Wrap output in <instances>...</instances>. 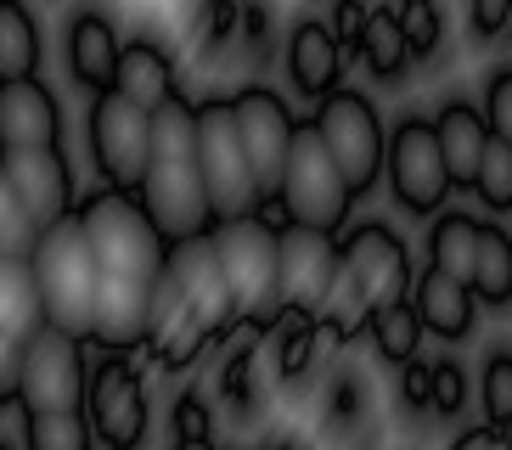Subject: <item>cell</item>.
Segmentation results:
<instances>
[{"label": "cell", "instance_id": "bcb514c9", "mask_svg": "<svg viewBox=\"0 0 512 450\" xmlns=\"http://www.w3.org/2000/svg\"><path fill=\"white\" fill-rule=\"evenodd\" d=\"M175 450H214V439H175Z\"/></svg>", "mask_w": 512, "mask_h": 450}, {"label": "cell", "instance_id": "e0dca14e", "mask_svg": "<svg viewBox=\"0 0 512 450\" xmlns=\"http://www.w3.org/2000/svg\"><path fill=\"white\" fill-rule=\"evenodd\" d=\"M344 45H338V34H332V23H321V17H299L293 23V34H287V79H293V90L299 96H310V102H327L332 90H344Z\"/></svg>", "mask_w": 512, "mask_h": 450}, {"label": "cell", "instance_id": "4dcf8cb0", "mask_svg": "<svg viewBox=\"0 0 512 450\" xmlns=\"http://www.w3.org/2000/svg\"><path fill=\"white\" fill-rule=\"evenodd\" d=\"M96 422L91 411H57V417H29V450H91Z\"/></svg>", "mask_w": 512, "mask_h": 450}, {"label": "cell", "instance_id": "b9f144b4", "mask_svg": "<svg viewBox=\"0 0 512 450\" xmlns=\"http://www.w3.org/2000/svg\"><path fill=\"white\" fill-rule=\"evenodd\" d=\"M169 428H175V439H209L214 417H209V405L197 400V394H181V400L169 405Z\"/></svg>", "mask_w": 512, "mask_h": 450}, {"label": "cell", "instance_id": "1f68e13d", "mask_svg": "<svg viewBox=\"0 0 512 450\" xmlns=\"http://www.w3.org/2000/svg\"><path fill=\"white\" fill-rule=\"evenodd\" d=\"M389 12L400 17V29L411 40V57H434L439 40H445V17H439V0H389Z\"/></svg>", "mask_w": 512, "mask_h": 450}, {"label": "cell", "instance_id": "5b68a950", "mask_svg": "<svg viewBox=\"0 0 512 450\" xmlns=\"http://www.w3.org/2000/svg\"><path fill=\"white\" fill-rule=\"evenodd\" d=\"M197 164H203V180H209V197H214V214L220 225L226 220H248V214L265 209V192H259V175L248 164V147H242V130H237V102L226 90H214L197 102Z\"/></svg>", "mask_w": 512, "mask_h": 450}, {"label": "cell", "instance_id": "f546056e", "mask_svg": "<svg viewBox=\"0 0 512 450\" xmlns=\"http://www.w3.org/2000/svg\"><path fill=\"white\" fill-rule=\"evenodd\" d=\"M479 405H484V428L507 434L512 428V349H490V355H484Z\"/></svg>", "mask_w": 512, "mask_h": 450}, {"label": "cell", "instance_id": "7dc6e473", "mask_svg": "<svg viewBox=\"0 0 512 450\" xmlns=\"http://www.w3.org/2000/svg\"><path fill=\"white\" fill-rule=\"evenodd\" d=\"M276 450H293V445H276Z\"/></svg>", "mask_w": 512, "mask_h": 450}, {"label": "cell", "instance_id": "f35d334b", "mask_svg": "<svg viewBox=\"0 0 512 450\" xmlns=\"http://www.w3.org/2000/svg\"><path fill=\"white\" fill-rule=\"evenodd\" d=\"M220 400H226L231 411H248V405H254V349H237V355L226 360V372H220Z\"/></svg>", "mask_w": 512, "mask_h": 450}, {"label": "cell", "instance_id": "d590c367", "mask_svg": "<svg viewBox=\"0 0 512 450\" xmlns=\"http://www.w3.org/2000/svg\"><path fill=\"white\" fill-rule=\"evenodd\" d=\"M479 197L484 209H512V141H490L484 152V169H479Z\"/></svg>", "mask_w": 512, "mask_h": 450}, {"label": "cell", "instance_id": "ffe728a7", "mask_svg": "<svg viewBox=\"0 0 512 450\" xmlns=\"http://www.w3.org/2000/svg\"><path fill=\"white\" fill-rule=\"evenodd\" d=\"M434 130H439V147H445V164H451V186L456 192H479V169H484V152H490V119L484 107L462 102V96H445L434 113Z\"/></svg>", "mask_w": 512, "mask_h": 450}, {"label": "cell", "instance_id": "2e32d148", "mask_svg": "<svg viewBox=\"0 0 512 450\" xmlns=\"http://www.w3.org/2000/svg\"><path fill=\"white\" fill-rule=\"evenodd\" d=\"M209 344H214V338H209V327H203L197 304L164 276V282H158V299H152L147 355L158 360L164 372H186V366H197V355H203Z\"/></svg>", "mask_w": 512, "mask_h": 450}, {"label": "cell", "instance_id": "8992f818", "mask_svg": "<svg viewBox=\"0 0 512 450\" xmlns=\"http://www.w3.org/2000/svg\"><path fill=\"white\" fill-rule=\"evenodd\" d=\"M6 394L29 405V417H57V411H85L91 400V360L85 344L68 332L46 327L17 360H6Z\"/></svg>", "mask_w": 512, "mask_h": 450}, {"label": "cell", "instance_id": "4316f807", "mask_svg": "<svg viewBox=\"0 0 512 450\" xmlns=\"http://www.w3.org/2000/svg\"><path fill=\"white\" fill-rule=\"evenodd\" d=\"M361 62H366V74L372 79H400L411 68V40H406V29H400V17L389 12V6H377V17H372V29H366V51H361Z\"/></svg>", "mask_w": 512, "mask_h": 450}, {"label": "cell", "instance_id": "ee69618b", "mask_svg": "<svg viewBox=\"0 0 512 450\" xmlns=\"http://www.w3.org/2000/svg\"><path fill=\"white\" fill-rule=\"evenodd\" d=\"M361 405H366V389H361V383H349V377H344V383L332 389V411H327V422H332V428H338V434H344L349 422L361 417Z\"/></svg>", "mask_w": 512, "mask_h": 450}, {"label": "cell", "instance_id": "e575fe53", "mask_svg": "<svg viewBox=\"0 0 512 450\" xmlns=\"http://www.w3.org/2000/svg\"><path fill=\"white\" fill-rule=\"evenodd\" d=\"M372 17H377V0H332V34H338V45H344L349 62H361Z\"/></svg>", "mask_w": 512, "mask_h": 450}, {"label": "cell", "instance_id": "603a6c76", "mask_svg": "<svg viewBox=\"0 0 512 450\" xmlns=\"http://www.w3.org/2000/svg\"><path fill=\"white\" fill-rule=\"evenodd\" d=\"M411 304H417L428 332H439V338H467L473 332V304H479V293L467 282H456V276H445V270H422Z\"/></svg>", "mask_w": 512, "mask_h": 450}, {"label": "cell", "instance_id": "7c38bea8", "mask_svg": "<svg viewBox=\"0 0 512 450\" xmlns=\"http://www.w3.org/2000/svg\"><path fill=\"white\" fill-rule=\"evenodd\" d=\"M344 276V242L316 225H282V315L321 321Z\"/></svg>", "mask_w": 512, "mask_h": 450}, {"label": "cell", "instance_id": "6da1fadb", "mask_svg": "<svg viewBox=\"0 0 512 450\" xmlns=\"http://www.w3.org/2000/svg\"><path fill=\"white\" fill-rule=\"evenodd\" d=\"M411 282H417L411 248L394 237L383 220H366L361 231L344 242V276H338V293H332L327 315H321L327 338L332 344H344V338H355L361 321L372 327L377 310L411 299Z\"/></svg>", "mask_w": 512, "mask_h": 450}, {"label": "cell", "instance_id": "8fae6325", "mask_svg": "<svg viewBox=\"0 0 512 450\" xmlns=\"http://www.w3.org/2000/svg\"><path fill=\"white\" fill-rule=\"evenodd\" d=\"M141 209L152 214V225L164 231V242H192V237H214V197L209 180H203V164L197 158H158L147 169V186H141Z\"/></svg>", "mask_w": 512, "mask_h": 450}, {"label": "cell", "instance_id": "83f0119b", "mask_svg": "<svg viewBox=\"0 0 512 450\" xmlns=\"http://www.w3.org/2000/svg\"><path fill=\"white\" fill-rule=\"evenodd\" d=\"M473 293H479L484 304H507L512 299V237H507V225H484Z\"/></svg>", "mask_w": 512, "mask_h": 450}, {"label": "cell", "instance_id": "836d02e7", "mask_svg": "<svg viewBox=\"0 0 512 450\" xmlns=\"http://www.w3.org/2000/svg\"><path fill=\"white\" fill-rule=\"evenodd\" d=\"M321 344H332L327 327H321V321H299V327L282 338V349H276V377H287V383H293V377H304Z\"/></svg>", "mask_w": 512, "mask_h": 450}, {"label": "cell", "instance_id": "484cf974", "mask_svg": "<svg viewBox=\"0 0 512 450\" xmlns=\"http://www.w3.org/2000/svg\"><path fill=\"white\" fill-rule=\"evenodd\" d=\"M192 45L203 62H220L242 45V0H192Z\"/></svg>", "mask_w": 512, "mask_h": 450}, {"label": "cell", "instance_id": "60d3db41", "mask_svg": "<svg viewBox=\"0 0 512 450\" xmlns=\"http://www.w3.org/2000/svg\"><path fill=\"white\" fill-rule=\"evenodd\" d=\"M512 23V0H467V29H473V40H501Z\"/></svg>", "mask_w": 512, "mask_h": 450}, {"label": "cell", "instance_id": "7bdbcfd3", "mask_svg": "<svg viewBox=\"0 0 512 450\" xmlns=\"http://www.w3.org/2000/svg\"><path fill=\"white\" fill-rule=\"evenodd\" d=\"M400 400H406V411H434V360L428 366L411 360L406 377H400Z\"/></svg>", "mask_w": 512, "mask_h": 450}, {"label": "cell", "instance_id": "d4e9b609", "mask_svg": "<svg viewBox=\"0 0 512 450\" xmlns=\"http://www.w3.org/2000/svg\"><path fill=\"white\" fill-rule=\"evenodd\" d=\"M40 68V29L23 0H0V79H34Z\"/></svg>", "mask_w": 512, "mask_h": 450}, {"label": "cell", "instance_id": "7a4b0ae2", "mask_svg": "<svg viewBox=\"0 0 512 450\" xmlns=\"http://www.w3.org/2000/svg\"><path fill=\"white\" fill-rule=\"evenodd\" d=\"M29 265H34V276H40V293H46V321L57 332H68V338H79V344H91L96 315H102L107 270H102V259H96L79 214L40 237Z\"/></svg>", "mask_w": 512, "mask_h": 450}, {"label": "cell", "instance_id": "8d00e7d4", "mask_svg": "<svg viewBox=\"0 0 512 450\" xmlns=\"http://www.w3.org/2000/svg\"><path fill=\"white\" fill-rule=\"evenodd\" d=\"M242 51H248V62H271V51H276V0H242Z\"/></svg>", "mask_w": 512, "mask_h": 450}, {"label": "cell", "instance_id": "d6a6232c", "mask_svg": "<svg viewBox=\"0 0 512 450\" xmlns=\"http://www.w3.org/2000/svg\"><path fill=\"white\" fill-rule=\"evenodd\" d=\"M40 237H46V231L29 220V209L0 186V259H34Z\"/></svg>", "mask_w": 512, "mask_h": 450}, {"label": "cell", "instance_id": "44dd1931", "mask_svg": "<svg viewBox=\"0 0 512 450\" xmlns=\"http://www.w3.org/2000/svg\"><path fill=\"white\" fill-rule=\"evenodd\" d=\"M46 293L29 259H0V332H6V360H17L23 349L46 332Z\"/></svg>", "mask_w": 512, "mask_h": 450}, {"label": "cell", "instance_id": "f6af8a7d", "mask_svg": "<svg viewBox=\"0 0 512 450\" xmlns=\"http://www.w3.org/2000/svg\"><path fill=\"white\" fill-rule=\"evenodd\" d=\"M451 450H512V439L496 434V428H467V434L456 439Z\"/></svg>", "mask_w": 512, "mask_h": 450}, {"label": "cell", "instance_id": "4fadbf2b", "mask_svg": "<svg viewBox=\"0 0 512 450\" xmlns=\"http://www.w3.org/2000/svg\"><path fill=\"white\" fill-rule=\"evenodd\" d=\"M231 102H237V130H242V147H248V164H254V175H259V192L271 203V197L282 192L287 158H293V141H299V119L287 113L282 90L259 85V79L237 85Z\"/></svg>", "mask_w": 512, "mask_h": 450}, {"label": "cell", "instance_id": "30bf717a", "mask_svg": "<svg viewBox=\"0 0 512 450\" xmlns=\"http://www.w3.org/2000/svg\"><path fill=\"white\" fill-rule=\"evenodd\" d=\"M394 203L406 214H439V203L456 192L451 186V164H445V147H439L434 119L406 113V119L389 130V175Z\"/></svg>", "mask_w": 512, "mask_h": 450}, {"label": "cell", "instance_id": "ba28073f", "mask_svg": "<svg viewBox=\"0 0 512 450\" xmlns=\"http://www.w3.org/2000/svg\"><path fill=\"white\" fill-rule=\"evenodd\" d=\"M310 119H316L321 141L338 158V169H344L355 197H366L377 180L389 175V130H383V119H377V107L366 90H332Z\"/></svg>", "mask_w": 512, "mask_h": 450}, {"label": "cell", "instance_id": "9a60e30c", "mask_svg": "<svg viewBox=\"0 0 512 450\" xmlns=\"http://www.w3.org/2000/svg\"><path fill=\"white\" fill-rule=\"evenodd\" d=\"M96 439L107 450H136L147 439V389H141V366L124 355H102L91 366V400Z\"/></svg>", "mask_w": 512, "mask_h": 450}, {"label": "cell", "instance_id": "ac0fdd59", "mask_svg": "<svg viewBox=\"0 0 512 450\" xmlns=\"http://www.w3.org/2000/svg\"><path fill=\"white\" fill-rule=\"evenodd\" d=\"M0 147H62V107L40 79H12L0 85Z\"/></svg>", "mask_w": 512, "mask_h": 450}, {"label": "cell", "instance_id": "ab89813d", "mask_svg": "<svg viewBox=\"0 0 512 450\" xmlns=\"http://www.w3.org/2000/svg\"><path fill=\"white\" fill-rule=\"evenodd\" d=\"M434 411L439 417H462L467 411V377L456 360H434Z\"/></svg>", "mask_w": 512, "mask_h": 450}, {"label": "cell", "instance_id": "7402d4cb", "mask_svg": "<svg viewBox=\"0 0 512 450\" xmlns=\"http://www.w3.org/2000/svg\"><path fill=\"white\" fill-rule=\"evenodd\" d=\"M113 90H119V96H130V102H141L147 113H158L169 96H181V90H175V57H169L158 40H147V34L124 40L119 85H113Z\"/></svg>", "mask_w": 512, "mask_h": 450}, {"label": "cell", "instance_id": "f1b7e54d", "mask_svg": "<svg viewBox=\"0 0 512 450\" xmlns=\"http://www.w3.org/2000/svg\"><path fill=\"white\" fill-rule=\"evenodd\" d=\"M422 332H428V327H422V315H417V304H411V299L372 315V344L383 349V360H394V366H411Z\"/></svg>", "mask_w": 512, "mask_h": 450}, {"label": "cell", "instance_id": "d6986e66", "mask_svg": "<svg viewBox=\"0 0 512 450\" xmlns=\"http://www.w3.org/2000/svg\"><path fill=\"white\" fill-rule=\"evenodd\" d=\"M119 62H124V40L113 29V17L102 6H79L68 17V74L102 96V90L119 85Z\"/></svg>", "mask_w": 512, "mask_h": 450}, {"label": "cell", "instance_id": "3957f363", "mask_svg": "<svg viewBox=\"0 0 512 450\" xmlns=\"http://www.w3.org/2000/svg\"><path fill=\"white\" fill-rule=\"evenodd\" d=\"M79 225H85V237H91L107 276H119V282H152V287L164 282L169 242L152 225V214L141 209L136 192H113V186L91 192L79 203Z\"/></svg>", "mask_w": 512, "mask_h": 450}, {"label": "cell", "instance_id": "277c9868", "mask_svg": "<svg viewBox=\"0 0 512 450\" xmlns=\"http://www.w3.org/2000/svg\"><path fill=\"white\" fill-rule=\"evenodd\" d=\"M214 248L248 327H271L282 315V231L265 214H248V220L214 225Z\"/></svg>", "mask_w": 512, "mask_h": 450}, {"label": "cell", "instance_id": "52a82bcc", "mask_svg": "<svg viewBox=\"0 0 512 450\" xmlns=\"http://www.w3.org/2000/svg\"><path fill=\"white\" fill-rule=\"evenodd\" d=\"M276 197H282L287 225H316V231L338 237V225L349 220L355 192H349L338 158L321 141L316 119H299V141H293V158H287V175H282V192Z\"/></svg>", "mask_w": 512, "mask_h": 450}, {"label": "cell", "instance_id": "9c48e42d", "mask_svg": "<svg viewBox=\"0 0 512 450\" xmlns=\"http://www.w3.org/2000/svg\"><path fill=\"white\" fill-rule=\"evenodd\" d=\"M85 135H91V164L113 192H141L152 169V113L119 90L91 96L85 113Z\"/></svg>", "mask_w": 512, "mask_h": 450}, {"label": "cell", "instance_id": "cb8c5ba5", "mask_svg": "<svg viewBox=\"0 0 512 450\" xmlns=\"http://www.w3.org/2000/svg\"><path fill=\"white\" fill-rule=\"evenodd\" d=\"M479 242H484V220H473L462 209L439 214L428 225V270H445V276L473 287V276H479Z\"/></svg>", "mask_w": 512, "mask_h": 450}, {"label": "cell", "instance_id": "74e56055", "mask_svg": "<svg viewBox=\"0 0 512 450\" xmlns=\"http://www.w3.org/2000/svg\"><path fill=\"white\" fill-rule=\"evenodd\" d=\"M484 119L496 141H512V68H490L484 74Z\"/></svg>", "mask_w": 512, "mask_h": 450}, {"label": "cell", "instance_id": "5bb4252c", "mask_svg": "<svg viewBox=\"0 0 512 450\" xmlns=\"http://www.w3.org/2000/svg\"><path fill=\"white\" fill-rule=\"evenodd\" d=\"M0 186L29 209V220L40 231H57L62 220H74V164L62 158V147H23L0 152Z\"/></svg>", "mask_w": 512, "mask_h": 450}]
</instances>
